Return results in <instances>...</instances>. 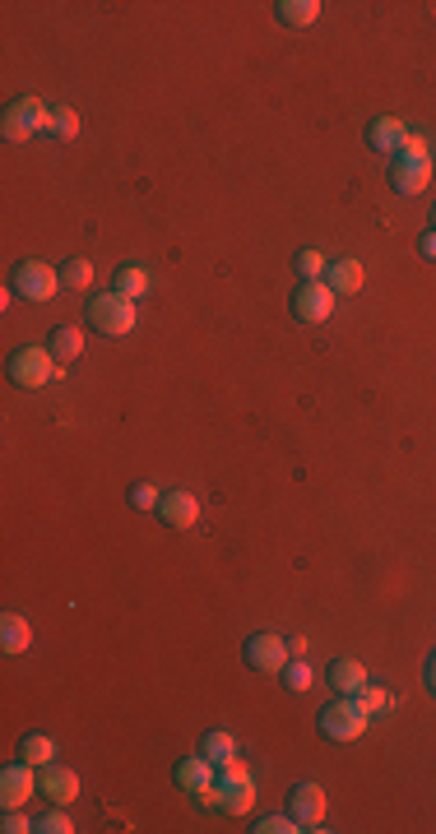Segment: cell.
I'll use <instances>...</instances> for the list:
<instances>
[{
  "mask_svg": "<svg viewBox=\"0 0 436 834\" xmlns=\"http://www.w3.org/2000/svg\"><path fill=\"white\" fill-rule=\"evenodd\" d=\"M427 181H432V149H427L423 135H409L404 153H395V167H390V186L399 195H423Z\"/></svg>",
  "mask_w": 436,
  "mask_h": 834,
  "instance_id": "obj_1",
  "label": "cell"
},
{
  "mask_svg": "<svg viewBox=\"0 0 436 834\" xmlns=\"http://www.w3.org/2000/svg\"><path fill=\"white\" fill-rule=\"evenodd\" d=\"M218 807L228 811V816H246V811L256 807V779L246 770L242 760H228V765H218Z\"/></svg>",
  "mask_w": 436,
  "mask_h": 834,
  "instance_id": "obj_2",
  "label": "cell"
},
{
  "mask_svg": "<svg viewBox=\"0 0 436 834\" xmlns=\"http://www.w3.org/2000/svg\"><path fill=\"white\" fill-rule=\"evenodd\" d=\"M367 723H372V709L362 705L358 695L353 700H334V705L321 709V733L334 737V742H358L367 733Z\"/></svg>",
  "mask_w": 436,
  "mask_h": 834,
  "instance_id": "obj_3",
  "label": "cell"
},
{
  "mask_svg": "<svg viewBox=\"0 0 436 834\" xmlns=\"http://www.w3.org/2000/svg\"><path fill=\"white\" fill-rule=\"evenodd\" d=\"M135 306L140 302H130V297H121V292L112 288V292H103V297H93L89 302V325L98 329V334H116V339H121V334L135 329V316H140Z\"/></svg>",
  "mask_w": 436,
  "mask_h": 834,
  "instance_id": "obj_4",
  "label": "cell"
},
{
  "mask_svg": "<svg viewBox=\"0 0 436 834\" xmlns=\"http://www.w3.org/2000/svg\"><path fill=\"white\" fill-rule=\"evenodd\" d=\"M5 139L14 144H24L28 135H38V130H52V112H47V102L42 98H19L10 102V112H5Z\"/></svg>",
  "mask_w": 436,
  "mask_h": 834,
  "instance_id": "obj_5",
  "label": "cell"
},
{
  "mask_svg": "<svg viewBox=\"0 0 436 834\" xmlns=\"http://www.w3.org/2000/svg\"><path fill=\"white\" fill-rule=\"evenodd\" d=\"M61 371H56L52 353L47 348H19V353L10 357V380L14 385H24V390H42L47 380H56Z\"/></svg>",
  "mask_w": 436,
  "mask_h": 834,
  "instance_id": "obj_6",
  "label": "cell"
},
{
  "mask_svg": "<svg viewBox=\"0 0 436 834\" xmlns=\"http://www.w3.org/2000/svg\"><path fill=\"white\" fill-rule=\"evenodd\" d=\"M56 288H61V269L42 265V260H24L14 269V292L28 297V302H52Z\"/></svg>",
  "mask_w": 436,
  "mask_h": 834,
  "instance_id": "obj_7",
  "label": "cell"
},
{
  "mask_svg": "<svg viewBox=\"0 0 436 834\" xmlns=\"http://www.w3.org/2000/svg\"><path fill=\"white\" fill-rule=\"evenodd\" d=\"M293 311H297V320H307V325H325V320L334 316V292H330V283H302V288L293 292Z\"/></svg>",
  "mask_w": 436,
  "mask_h": 834,
  "instance_id": "obj_8",
  "label": "cell"
},
{
  "mask_svg": "<svg viewBox=\"0 0 436 834\" xmlns=\"http://www.w3.org/2000/svg\"><path fill=\"white\" fill-rule=\"evenodd\" d=\"M242 654H246V663H251L256 672H283V668H288V640H283V635H270V631L251 635Z\"/></svg>",
  "mask_w": 436,
  "mask_h": 834,
  "instance_id": "obj_9",
  "label": "cell"
},
{
  "mask_svg": "<svg viewBox=\"0 0 436 834\" xmlns=\"http://www.w3.org/2000/svg\"><path fill=\"white\" fill-rule=\"evenodd\" d=\"M38 788H42V779L33 774V765H28V760H19V765H5V770H0V802H5V811H10V807H24V802L38 793Z\"/></svg>",
  "mask_w": 436,
  "mask_h": 834,
  "instance_id": "obj_10",
  "label": "cell"
},
{
  "mask_svg": "<svg viewBox=\"0 0 436 834\" xmlns=\"http://www.w3.org/2000/svg\"><path fill=\"white\" fill-rule=\"evenodd\" d=\"M288 811H293V821L302 825V830H325V788L321 784H297Z\"/></svg>",
  "mask_w": 436,
  "mask_h": 834,
  "instance_id": "obj_11",
  "label": "cell"
},
{
  "mask_svg": "<svg viewBox=\"0 0 436 834\" xmlns=\"http://www.w3.org/2000/svg\"><path fill=\"white\" fill-rule=\"evenodd\" d=\"M367 144H372L376 153H404V144H409V126H404L399 116H376L372 130H367Z\"/></svg>",
  "mask_w": 436,
  "mask_h": 834,
  "instance_id": "obj_12",
  "label": "cell"
},
{
  "mask_svg": "<svg viewBox=\"0 0 436 834\" xmlns=\"http://www.w3.org/2000/svg\"><path fill=\"white\" fill-rule=\"evenodd\" d=\"M42 793L52 797L56 807H65V802H75L79 797V774L75 770H65V765H42Z\"/></svg>",
  "mask_w": 436,
  "mask_h": 834,
  "instance_id": "obj_13",
  "label": "cell"
},
{
  "mask_svg": "<svg viewBox=\"0 0 436 834\" xmlns=\"http://www.w3.org/2000/svg\"><path fill=\"white\" fill-rule=\"evenodd\" d=\"M214 760L200 751V756H186L177 765V788H186V793H205V788H214Z\"/></svg>",
  "mask_w": 436,
  "mask_h": 834,
  "instance_id": "obj_14",
  "label": "cell"
},
{
  "mask_svg": "<svg viewBox=\"0 0 436 834\" xmlns=\"http://www.w3.org/2000/svg\"><path fill=\"white\" fill-rule=\"evenodd\" d=\"M158 515H163L172 529H191L195 519H200V501H195L191 492H167L163 501H158Z\"/></svg>",
  "mask_w": 436,
  "mask_h": 834,
  "instance_id": "obj_15",
  "label": "cell"
},
{
  "mask_svg": "<svg viewBox=\"0 0 436 834\" xmlns=\"http://www.w3.org/2000/svg\"><path fill=\"white\" fill-rule=\"evenodd\" d=\"M325 283H330L334 297H353V292H362V283H367V269H362L358 260H334V265L325 269Z\"/></svg>",
  "mask_w": 436,
  "mask_h": 834,
  "instance_id": "obj_16",
  "label": "cell"
},
{
  "mask_svg": "<svg viewBox=\"0 0 436 834\" xmlns=\"http://www.w3.org/2000/svg\"><path fill=\"white\" fill-rule=\"evenodd\" d=\"M28 645H33V626H28V617L5 612V617H0V649H5V654H24Z\"/></svg>",
  "mask_w": 436,
  "mask_h": 834,
  "instance_id": "obj_17",
  "label": "cell"
},
{
  "mask_svg": "<svg viewBox=\"0 0 436 834\" xmlns=\"http://www.w3.org/2000/svg\"><path fill=\"white\" fill-rule=\"evenodd\" d=\"M149 288H154V278H149V269H144V265H121V269H116V292H121V297L144 302Z\"/></svg>",
  "mask_w": 436,
  "mask_h": 834,
  "instance_id": "obj_18",
  "label": "cell"
},
{
  "mask_svg": "<svg viewBox=\"0 0 436 834\" xmlns=\"http://www.w3.org/2000/svg\"><path fill=\"white\" fill-rule=\"evenodd\" d=\"M321 0H279V24H288V28H307V24H316L321 19Z\"/></svg>",
  "mask_w": 436,
  "mask_h": 834,
  "instance_id": "obj_19",
  "label": "cell"
},
{
  "mask_svg": "<svg viewBox=\"0 0 436 834\" xmlns=\"http://www.w3.org/2000/svg\"><path fill=\"white\" fill-rule=\"evenodd\" d=\"M330 682L339 686L344 695H358L362 686H367V668H362L358 658H339V663L330 668Z\"/></svg>",
  "mask_w": 436,
  "mask_h": 834,
  "instance_id": "obj_20",
  "label": "cell"
},
{
  "mask_svg": "<svg viewBox=\"0 0 436 834\" xmlns=\"http://www.w3.org/2000/svg\"><path fill=\"white\" fill-rule=\"evenodd\" d=\"M52 353L61 357V362H75V357L84 353V329H79V325H56L52 329Z\"/></svg>",
  "mask_w": 436,
  "mask_h": 834,
  "instance_id": "obj_21",
  "label": "cell"
},
{
  "mask_svg": "<svg viewBox=\"0 0 436 834\" xmlns=\"http://www.w3.org/2000/svg\"><path fill=\"white\" fill-rule=\"evenodd\" d=\"M200 751H205V756L214 760V765H228V760H237V737L223 733V728H214V733H205Z\"/></svg>",
  "mask_w": 436,
  "mask_h": 834,
  "instance_id": "obj_22",
  "label": "cell"
},
{
  "mask_svg": "<svg viewBox=\"0 0 436 834\" xmlns=\"http://www.w3.org/2000/svg\"><path fill=\"white\" fill-rule=\"evenodd\" d=\"M19 751H24L28 765H52L56 760V742L47 733H28L24 742H19Z\"/></svg>",
  "mask_w": 436,
  "mask_h": 834,
  "instance_id": "obj_23",
  "label": "cell"
},
{
  "mask_svg": "<svg viewBox=\"0 0 436 834\" xmlns=\"http://www.w3.org/2000/svg\"><path fill=\"white\" fill-rule=\"evenodd\" d=\"M61 283L65 288H75V292H84L93 283V265L79 255V260H65V269H61Z\"/></svg>",
  "mask_w": 436,
  "mask_h": 834,
  "instance_id": "obj_24",
  "label": "cell"
},
{
  "mask_svg": "<svg viewBox=\"0 0 436 834\" xmlns=\"http://www.w3.org/2000/svg\"><path fill=\"white\" fill-rule=\"evenodd\" d=\"M288 677H283V682H288V691H311V682H316V672L307 668V663H302V658H288Z\"/></svg>",
  "mask_w": 436,
  "mask_h": 834,
  "instance_id": "obj_25",
  "label": "cell"
},
{
  "mask_svg": "<svg viewBox=\"0 0 436 834\" xmlns=\"http://www.w3.org/2000/svg\"><path fill=\"white\" fill-rule=\"evenodd\" d=\"M358 700H362L367 709H372V714H385V709H395V695L381 691V686H372V682H367V686L358 691Z\"/></svg>",
  "mask_w": 436,
  "mask_h": 834,
  "instance_id": "obj_26",
  "label": "cell"
},
{
  "mask_svg": "<svg viewBox=\"0 0 436 834\" xmlns=\"http://www.w3.org/2000/svg\"><path fill=\"white\" fill-rule=\"evenodd\" d=\"M52 135L56 139H75L79 135V112H70V107L52 112Z\"/></svg>",
  "mask_w": 436,
  "mask_h": 834,
  "instance_id": "obj_27",
  "label": "cell"
},
{
  "mask_svg": "<svg viewBox=\"0 0 436 834\" xmlns=\"http://www.w3.org/2000/svg\"><path fill=\"white\" fill-rule=\"evenodd\" d=\"M158 501H163V496H158L154 482H135V487H130V506L135 510H154Z\"/></svg>",
  "mask_w": 436,
  "mask_h": 834,
  "instance_id": "obj_28",
  "label": "cell"
},
{
  "mask_svg": "<svg viewBox=\"0 0 436 834\" xmlns=\"http://www.w3.org/2000/svg\"><path fill=\"white\" fill-rule=\"evenodd\" d=\"M302 830V825L293 821V811H288V816H265V821L256 825V834H297Z\"/></svg>",
  "mask_w": 436,
  "mask_h": 834,
  "instance_id": "obj_29",
  "label": "cell"
},
{
  "mask_svg": "<svg viewBox=\"0 0 436 834\" xmlns=\"http://www.w3.org/2000/svg\"><path fill=\"white\" fill-rule=\"evenodd\" d=\"M38 830H42V834H70V830H75V821H70V816H65V811L56 807V811H47V816L38 821Z\"/></svg>",
  "mask_w": 436,
  "mask_h": 834,
  "instance_id": "obj_30",
  "label": "cell"
},
{
  "mask_svg": "<svg viewBox=\"0 0 436 834\" xmlns=\"http://www.w3.org/2000/svg\"><path fill=\"white\" fill-rule=\"evenodd\" d=\"M297 269L307 274V283H316V278H321V274H325V269H330V265H325V260H321V251H302V255H297Z\"/></svg>",
  "mask_w": 436,
  "mask_h": 834,
  "instance_id": "obj_31",
  "label": "cell"
},
{
  "mask_svg": "<svg viewBox=\"0 0 436 834\" xmlns=\"http://www.w3.org/2000/svg\"><path fill=\"white\" fill-rule=\"evenodd\" d=\"M0 830H5V834H28V830H38V821H28V816H19V807H10V811H5V821H0Z\"/></svg>",
  "mask_w": 436,
  "mask_h": 834,
  "instance_id": "obj_32",
  "label": "cell"
},
{
  "mask_svg": "<svg viewBox=\"0 0 436 834\" xmlns=\"http://www.w3.org/2000/svg\"><path fill=\"white\" fill-rule=\"evenodd\" d=\"M418 251H423V260H436V228L423 232V241H418Z\"/></svg>",
  "mask_w": 436,
  "mask_h": 834,
  "instance_id": "obj_33",
  "label": "cell"
},
{
  "mask_svg": "<svg viewBox=\"0 0 436 834\" xmlns=\"http://www.w3.org/2000/svg\"><path fill=\"white\" fill-rule=\"evenodd\" d=\"M288 654L302 658V654H307V640H302V635H293V640H288Z\"/></svg>",
  "mask_w": 436,
  "mask_h": 834,
  "instance_id": "obj_34",
  "label": "cell"
},
{
  "mask_svg": "<svg viewBox=\"0 0 436 834\" xmlns=\"http://www.w3.org/2000/svg\"><path fill=\"white\" fill-rule=\"evenodd\" d=\"M427 686H432V691H436V654L427 658Z\"/></svg>",
  "mask_w": 436,
  "mask_h": 834,
  "instance_id": "obj_35",
  "label": "cell"
},
{
  "mask_svg": "<svg viewBox=\"0 0 436 834\" xmlns=\"http://www.w3.org/2000/svg\"><path fill=\"white\" fill-rule=\"evenodd\" d=\"M432 228H436V218H432Z\"/></svg>",
  "mask_w": 436,
  "mask_h": 834,
  "instance_id": "obj_36",
  "label": "cell"
}]
</instances>
